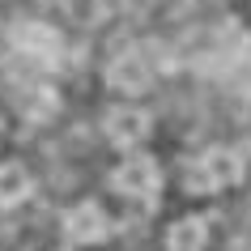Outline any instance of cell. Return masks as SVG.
I'll return each instance as SVG.
<instances>
[{
	"instance_id": "8992f818",
	"label": "cell",
	"mask_w": 251,
	"mask_h": 251,
	"mask_svg": "<svg viewBox=\"0 0 251 251\" xmlns=\"http://www.w3.org/2000/svg\"><path fill=\"white\" fill-rule=\"evenodd\" d=\"M149 81H153V73H149V60L141 51H124L106 64V85L119 94H145Z\"/></svg>"
},
{
	"instance_id": "52a82bcc",
	"label": "cell",
	"mask_w": 251,
	"mask_h": 251,
	"mask_svg": "<svg viewBox=\"0 0 251 251\" xmlns=\"http://www.w3.org/2000/svg\"><path fill=\"white\" fill-rule=\"evenodd\" d=\"M209 243V222L204 217H179L166 230V251H204Z\"/></svg>"
},
{
	"instance_id": "7a4b0ae2",
	"label": "cell",
	"mask_w": 251,
	"mask_h": 251,
	"mask_svg": "<svg viewBox=\"0 0 251 251\" xmlns=\"http://www.w3.org/2000/svg\"><path fill=\"white\" fill-rule=\"evenodd\" d=\"M111 187H115L119 196H128V200H158L162 192V166L153 158H124L111 171Z\"/></svg>"
},
{
	"instance_id": "9c48e42d",
	"label": "cell",
	"mask_w": 251,
	"mask_h": 251,
	"mask_svg": "<svg viewBox=\"0 0 251 251\" xmlns=\"http://www.w3.org/2000/svg\"><path fill=\"white\" fill-rule=\"evenodd\" d=\"M17 102H22V111H26L30 119H47L55 106H60V98H55L51 85H30V90L17 94Z\"/></svg>"
},
{
	"instance_id": "5b68a950",
	"label": "cell",
	"mask_w": 251,
	"mask_h": 251,
	"mask_svg": "<svg viewBox=\"0 0 251 251\" xmlns=\"http://www.w3.org/2000/svg\"><path fill=\"white\" fill-rule=\"evenodd\" d=\"M64 234L73 238V243H81V247H94V243H102V238L111 234V217H106L102 204H94V200L73 204V209L64 213Z\"/></svg>"
},
{
	"instance_id": "6da1fadb",
	"label": "cell",
	"mask_w": 251,
	"mask_h": 251,
	"mask_svg": "<svg viewBox=\"0 0 251 251\" xmlns=\"http://www.w3.org/2000/svg\"><path fill=\"white\" fill-rule=\"evenodd\" d=\"M243 183V158H238L234 149H204L196 162H187L183 166V187L187 192H226V187Z\"/></svg>"
},
{
	"instance_id": "30bf717a",
	"label": "cell",
	"mask_w": 251,
	"mask_h": 251,
	"mask_svg": "<svg viewBox=\"0 0 251 251\" xmlns=\"http://www.w3.org/2000/svg\"><path fill=\"white\" fill-rule=\"evenodd\" d=\"M0 132H4V124H0Z\"/></svg>"
},
{
	"instance_id": "3957f363",
	"label": "cell",
	"mask_w": 251,
	"mask_h": 251,
	"mask_svg": "<svg viewBox=\"0 0 251 251\" xmlns=\"http://www.w3.org/2000/svg\"><path fill=\"white\" fill-rule=\"evenodd\" d=\"M60 47H64V39H60V30L47 26V22H17L13 26V51L26 55V60H34V64H51L55 55H60Z\"/></svg>"
},
{
	"instance_id": "277c9868",
	"label": "cell",
	"mask_w": 251,
	"mask_h": 251,
	"mask_svg": "<svg viewBox=\"0 0 251 251\" xmlns=\"http://www.w3.org/2000/svg\"><path fill=\"white\" fill-rule=\"evenodd\" d=\"M149 111H141V106H111L106 111V119H102V132H106V141L111 145H119V149H132V145H141L149 136Z\"/></svg>"
},
{
	"instance_id": "ba28073f",
	"label": "cell",
	"mask_w": 251,
	"mask_h": 251,
	"mask_svg": "<svg viewBox=\"0 0 251 251\" xmlns=\"http://www.w3.org/2000/svg\"><path fill=\"white\" fill-rule=\"evenodd\" d=\"M30 192H34L30 171L17 162H4L0 166V209H17L22 200H30Z\"/></svg>"
}]
</instances>
